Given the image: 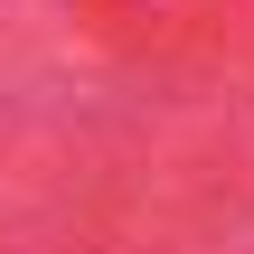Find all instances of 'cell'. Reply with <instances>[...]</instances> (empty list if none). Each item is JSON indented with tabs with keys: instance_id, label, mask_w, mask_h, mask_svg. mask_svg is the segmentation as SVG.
<instances>
[]
</instances>
